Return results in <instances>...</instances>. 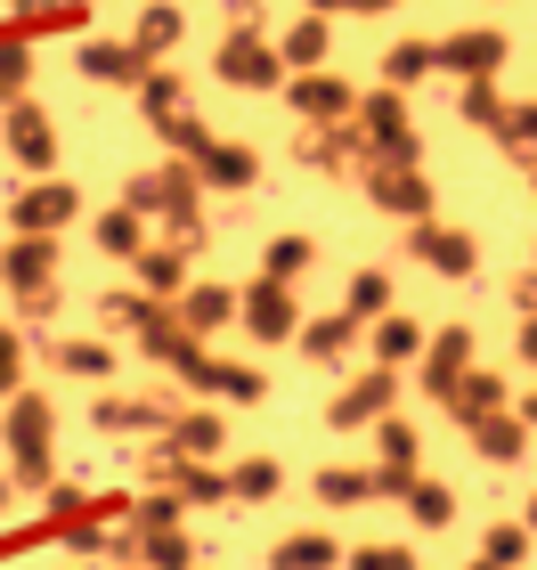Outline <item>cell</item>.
Listing matches in <instances>:
<instances>
[{"instance_id":"1","label":"cell","mask_w":537,"mask_h":570,"mask_svg":"<svg viewBox=\"0 0 537 570\" xmlns=\"http://www.w3.org/2000/svg\"><path fill=\"white\" fill-rule=\"evenodd\" d=\"M122 204H139L147 220H171V237L203 253V171H196V164H163V171H139V179H131V196H122Z\"/></svg>"},{"instance_id":"2","label":"cell","mask_w":537,"mask_h":570,"mask_svg":"<svg viewBox=\"0 0 537 570\" xmlns=\"http://www.w3.org/2000/svg\"><path fill=\"white\" fill-rule=\"evenodd\" d=\"M49 440H58V407H49L41 392H17L9 400V473L24 481V489H49Z\"/></svg>"},{"instance_id":"3","label":"cell","mask_w":537,"mask_h":570,"mask_svg":"<svg viewBox=\"0 0 537 570\" xmlns=\"http://www.w3.org/2000/svg\"><path fill=\"white\" fill-rule=\"evenodd\" d=\"M0 277H9V294L17 309H33V318H49L58 309V237H17L9 253H0Z\"/></svg>"},{"instance_id":"4","label":"cell","mask_w":537,"mask_h":570,"mask_svg":"<svg viewBox=\"0 0 537 570\" xmlns=\"http://www.w3.org/2000/svg\"><path fill=\"white\" fill-rule=\"evenodd\" d=\"M245 334L252 343H294L301 334V302H294V277H252L245 285Z\"/></svg>"},{"instance_id":"5","label":"cell","mask_w":537,"mask_h":570,"mask_svg":"<svg viewBox=\"0 0 537 570\" xmlns=\"http://www.w3.org/2000/svg\"><path fill=\"white\" fill-rule=\"evenodd\" d=\"M82 213V188L73 179H33V188H17V204H9V220H17V237H58V228Z\"/></svg>"},{"instance_id":"6","label":"cell","mask_w":537,"mask_h":570,"mask_svg":"<svg viewBox=\"0 0 537 570\" xmlns=\"http://www.w3.org/2000/svg\"><path fill=\"white\" fill-rule=\"evenodd\" d=\"M391 400H399V375L375 358L367 375H350L342 392H335V407H326V416H335V432H367V424H382V416H391Z\"/></svg>"},{"instance_id":"7","label":"cell","mask_w":537,"mask_h":570,"mask_svg":"<svg viewBox=\"0 0 537 570\" xmlns=\"http://www.w3.org/2000/svg\"><path fill=\"white\" fill-rule=\"evenodd\" d=\"M220 82H237V90H277V82H286V58H277L252 24H228V41H220Z\"/></svg>"},{"instance_id":"8","label":"cell","mask_w":537,"mask_h":570,"mask_svg":"<svg viewBox=\"0 0 537 570\" xmlns=\"http://www.w3.org/2000/svg\"><path fill=\"white\" fill-rule=\"evenodd\" d=\"M90 424H98V432H171V424H179V400H171V392H147V400L98 392V400H90Z\"/></svg>"},{"instance_id":"9","label":"cell","mask_w":537,"mask_h":570,"mask_svg":"<svg viewBox=\"0 0 537 570\" xmlns=\"http://www.w3.org/2000/svg\"><path fill=\"white\" fill-rule=\"evenodd\" d=\"M9 155L24 171H58V122H49L33 98H9Z\"/></svg>"},{"instance_id":"10","label":"cell","mask_w":537,"mask_h":570,"mask_svg":"<svg viewBox=\"0 0 537 570\" xmlns=\"http://www.w3.org/2000/svg\"><path fill=\"white\" fill-rule=\"evenodd\" d=\"M171 309H179V326H188V334H203V343H212L220 326L245 318V294H237V285H188Z\"/></svg>"},{"instance_id":"11","label":"cell","mask_w":537,"mask_h":570,"mask_svg":"<svg viewBox=\"0 0 537 570\" xmlns=\"http://www.w3.org/2000/svg\"><path fill=\"white\" fill-rule=\"evenodd\" d=\"M196 171H203V188H220V196H252V179H261V155L237 147V139H212L196 155Z\"/></svg>"},{"instance_id":"12","label":"cell","mask_w":537,"mask_h":570,"mask_svg":"<svg viewBox=\"0 0 537 570\" xmlns=\"http://www.w3.org/2000/svg\"><path fill=\"white\" fill-rule=\"evenodd\" d=\"M82 73H90V82H122V90H139L147 73H156V58H147L139 41H82Z\"/></svg>"},{"instance_id":"13","label":"cell","mask_w":537,"mask_h":570,"mask_svg":"<svg viewBox=\"0 0 537 570\" xmlns=\"http://www.w3.org/2000/svg\"><path fill=\"white\" fill-rule=\"evenodd\" d=\"M286 107H294L301 122H342L358 98H350V82H335V73H294V82H286Z\"/></svg>"},{"instance_id":"14","label":"cell","mask_w":537,"mask_h":570,"mask_svg":"<svg viewBox=\"0 0 537 570\" xmlns=\"http://www.w3.org/2000/svg\"><path fill=\"white\" fill-rule=\"evenodd\" d=\"M188 383H196V392H212V400H245V407L269 400V375L261 367H245V358H212V351H203V367Z\"/></svg>"},{"instance_id":"15","label":"cell","mask_w":537,"mask_h":570,"mask_svg":"<svg viewBox=\"0 0 537 570\" xmlns=\"http://www.w3.org/2000/svg\"><path fill=\"white\" fill-rule=\"evenodd\" d=\"M407 245H416V262L440 269V277H473V262H480L465 228H431V220H416V237H407Z\"/></svg>"},{"instance_id":"16","label":"cell","mask_w":537,"mask_h":570,"mask_svg":"<svg viewBox=\"0 0 537 570\" xmlns=\"http://www.w3.org/2000/svg\"><path fill=\"white\" fill-rule=\"evenodd\" d=\"M367 196L382 204V213H399V220H424V204H431V188L407 164H367Z\"/></svg>"},{"instance_id":"17","label":"cell","mask_w":537,"mask_h":570,"mask_svg":"<svg viewBox=\"0 0 537 570\" xmlns=\"http://www.w3.org/2000/svg\"><path fill=\"white\" fill-rule=\"evenodd\" d=\"M465 375H473V334H465V326H448L440 343L424 351V392H431V400H448Z\"/></svg>"},{"instance_id":"18","label":"cell","mask_w":537,"mask_h":570,"mask_svg":"<svg viewBox=\"0 0 537 570\" xmlns=\"http://www.w3.org/2000/svg\"><path fill=\"white\" fill-rule=\"evenodd\" d=\"M90 245L107 253V262H139V253H147V213H139V204L98 213V220H90Z\"/></svg>"},{"instance_id":"19","label":"cell","mask_w":537,"mask_h":570,"mask_svg":"<svg viewBox=\"0 0 537 570\" xmlns=\"http://www.w3.org/2000/svg\"><path fill=\"white\" fill-rule=\"evenodd\" d=\"M188 262H196V245H147L139 253V285H147V294H156V302H179V294H188Z\"/></svg>"},{"instance_id":"20","label":"cell","mask_w":537,"mask_h":570,"mask_svg":"<svg viewBox=\"0 0 537 570\" xmlns=\"http://www.w3.org/2000/svg\"><path fill=\"white\" fill-rule=\"evenodd\" d=\"M156 309H163V302L147 294V285H107V294H98V326H107V334H139Z\"/></svg>"},{"instance_id":"21","label":"cell","mask_w":537,"mask_h":570,"mask_svg":"<svg viewBox=\"0 0 537 570\" xmlns=\"http://www.w3.org/2000/svg\"><path fill=\"white\" fill-rule=\"evenodd\" d=\"M335 562H342V547L326 530H294V538L269 547V570H335Z\"/></svg>"},{"instance_id":"22","label":"cell","mask_w":537,"mask_h":570,"mask_svg":"<svg viewBox=\"0 0 537 570\" xmlns=\"http://www.w3.org/2000/svg\"><path fill=\"white\" fill-rule=\"evenodd\" d=\"M163 440H171L179 456H220V449H228V424L212 416V407H179V424H171Z\"/></svg>"},{"instance_id":"23","label":"cell","mask_w":537,"mask_h":570,"mask_svg":"<svg viewBox=\"0 0 537 570\" xmlns=\"http://www.w3.org/2000/svg\"><path fill=\"white\" fill-rule=\"evenodd\" d=\"M358 326H367V318H350V309H335V318H310V326L294 334V343L310 351V358H326V367H335V358H350V343H358Z\"/></svg>"},{"instance_id":"24","label":"cell","mask_w":537,"mask_h":570,"mask_svg":"<svg viewBox=\"0 0 537 570\" xmlns=\"http://www.w3.org/2000/svg\"><path fill=\"white\" fill-rule=\"evenodd\" d=\"M277 58H286V73H318V66H326V17L310 9L301 24H286V41H277Z\"/></svg>"},{"instance_id":"25","label":"cell","mask_w":537,"mask_h":570,"mask_svg":"<svg viewBox=\"0 0 537 570\" xmlns=\"http://www.w3.org/2000/svg\"><path fill=\"white\" fill-rule=\"evenodd\" d=\"M228 489H237V505H269L277 489H286V464L277 456H245L237 473H228Z\"/></svg>"},{"instance_id":"26","label":"cell","mask_w":537,"mask_h":570,"mask_svg":"<svg viewBox=\"0 0 537 570\" xmlns=\"http://www.w3.org/2000/svg\"><path fill=\"white\" fill-rule=\"evenodd\" d=\"M139 107H147V122H156V131H163V122H179V115H188V82H179V73H147V82H139Z\"/></svg>"},{"instance_id":"27","label":"cell","mask_w":537,"mask_h":570,"mask_svg":"<svg viewBox=\"0 0 537 570\" xmlns=\"http://www.w3.org/2000/svg\"><path fill=\"white\" fill-rule=\"evenodd\" d=\"M407 513H416V530H448L456 522V489L448 481H407Z\"/></svg>"},{"instance_id":"28","label":"cell","mask_w":537,"mask_h":570,"mask_svg":"<svg viewBox=\"0 0 537 570\" xmlns=\"http://www.w3.org/2000/svg\"><path fill=\"white\" fill-rule=\"evenodd\" d=\"M318 498L326 505H367V498H382V481H375V464L358 473V464H335V473H318Z\"/></svg>"},{"instance_id":"29","label":"cell","mask_w":537,"mask_h":570,"mask_svg":"<svg viewBox=\"0 0 537 570\" xmlns=\"http://www.w3.org/2000/svg\"><path fill=\"white\" fill-rule=\"evenodd\" d=\"M179 33H188V17H179V9H171V0H156V9H147V17H139V33H131V41H139V49H147V58H156V66H163V49H179Z\"/></svg>"},{"instance_id":"30","label":"cell","mask_w":537,"mask_h":570,"mask_svg":"<svg viewBox=\"0 0 537 570\" xmlns=\"http://www.w3.org/2000/svg\"><path fill=\"white\" fill-rule=\"evenodd\" d=\"M473 449L489 456V464H514V456L529 449V432H521L514 416H480V424H473Z\"/></svg>"},{"instance_id":"31","label":"cell","mask_w":537,"mask_h":570,"mask_svg":"<svg viewBox=\"0 0 537 570\" xmlns=\"http://www.w3.org/2000/svg\"><path fill=\"white\" fill-rule=\"evenodd\" d=\"M49 358H58L66 375H90V383L115 375V343H49Z\"/></svg>"},{"instance_id":"32","label":"cell","mask_w":537,"mask_h":570,"mask_svg":"<svg viewBox=\"0 0 537 570\" xmlns=\"http://www.w3.org/2000/svg\"><path fill=\"white\" fill-rule=\"evenodd\" d=\"M416 449H424L416 424H399V416H382V424H375V456L391 464V473H416Z\"/></svg>"},{"instance_id":"33","label":"cell","mask_w":537,"mask_h":570,"mask_svg":"<svg viewBox=\"0 0 537 570\" xmlns=\"http://www.w3.org/2000/svg\"><path fill=\"white\" fill-rule=\"evenodd\" d=\"M497 400H505V383H497V375H465V383H456V392H448V407H456V416H465V424L497 416Z\"/></svg>"},{"instance_id":"34","label":"cell","mask_w":537,"mask_h":570,"mask_svg":"<svg viewBox=\"0 0 537 570\" xmlns=\"http://www.w3.org/2000/svg\"><path fill=\"white\" fill-rule=\"evenodd\" d=\"M139 562L147 570H196V547H188V530H147Z\"/></svg>"},{"instance_id":"35","label":"cell","mask_w":537,"mask_h":570,"mask_svg":"<svg viewBox=\"0 0 537 570\" xmlns=\"http://www.w3.org/2000/svg\"><path fill=\"white\" fill-rule=\"evenodd\" d=\"M416 351H424V334L382 309V318H375V358H382V367H399V358H416Z\"/></svg>"},{"instance_id":"36","label":"cell","mask_w":537,"mask_h":570,"mask_svg":"<svg viewBox=\"0 0 537 570\" xmlns=\"http://www.w3.org/2000/svg\"><path fill=\"white\" fill-rule=\"evenodd\" d=\"M342 309H350V318H367V326H375L382 309H391V277H382V269H358V277H350V302H342Z\"/></svg>"},{"instance_id":"37","label":"cell","mask_w":537,"mask_h":570,"mask_svg":"<svg viewBox=\"0 0 537 570\" xmlns=\"http://www.w3.org/2000/svg\"><path fill=\"white\" fill-rule=\"evenodd\" d=\"M261 269H269V277H301V269H318V245H310V237H269Z\"/></svg>"},{"instance_id":"38","label":"cell","mask_w":537,"mask_h":570,"mask_svg":"<svg viewBox=\"0 0 537 570\" xmlns=\"http://www.w3.org/2000/svg\"><path fill=\"white\" fill-rule=\"evenodd\" d=\"M24 82H33V49L24 33H0V98H24Z\"/></svg>"},{"instance_id":"39","label":"cell","mask_w":537,"mask_h":570,"mask_svg":"<svg viewBox=\"0 0 537 570\" xmlns=\"http://www.w3.org/2000/svg\"><path fill=\"white\" fill-rule=\"evenodd\" d=\"M179 505H188L179 489H147V498H131V522L139 530H179Z\"/></svg>"},{"instance_id":"40","label":"cell","mask_w":537,"mask_h":570,"mask_svg":"<svg viewBox=\"0 0 537 570\" xmlns=\"http://www.w3.org/2000/svg\"><path fill=\"white\" fill-rule=\"evenodd\" d=\"M497 58V33H456L448 49H440V66H456V73H480Z\"/></svg>"},{"instance_id":"41","label":"cell","mask_w":537,"mask_h":570,"mask_svg":"<svg viewBox=\"0 0 537 570\" xmlns=\"http://www.w3.org/2000/svg\"><path fill=\"white\" fill-rule=\"evenodd\" d=\"M90 0H17V24H82Z\"/></svg>"},{"instance_id":"42","label":"cell","mask_w":537,"mask_h":570,"mask_svg":"<svg viewBox=\"0 0 537 570\" xmlns=\"http://www.w3.org/2000/svg\"><path fill=\"white\" fill-rule=\"evenodd\" d=\"M17 392H24V334L0 326V400H17Z\"/></svg>"},{"instance_id":"43","label":"cell","mask_w":537,"mask_h":570,"mask_svg":"<svg viewBox=\"0 0 537 570\" xmlns=\"http://www.w3.org/2000/svg\"><path fill=\"white\" fill-rule=\"evenodd\" d=\"M529 538H537V530H514V522H497V530H489V547H480V554H489L497 570H514V562L529 554Z\"/></svg>"},{"instance_id":"44","label":"cell","mask_w":537,"mask_h":570,"mask_svg":"<svg viewBox=\"0 0 537 570\" xmlns=\"http://www.w3.org/2000/svg\"><path fill=\"white\" fill-rule=\"evenodd\" d=\"M163 139L179 147V164H196V155H203V147H212V131H203V122H196V107H188V115H179V122H163Z\"/></svg>"},{"instance_id":"45","label":"cell","mask_w":537,"mask_h":570,"mask_svg":"<svg viewBox=\"0 0 537 570\" xmlns=\"http://www.w3.org/2000/svg\"><path fill=\"white\" fill-rule=\"evenodd\" d=\"M342 570H416V554H407V547H350Z\"/></svg>"},{"instance_id":"46","label":"cell","mask_w":537,"mask_h":570,"mask_svg":"<svg viewBox=\"0 0 537 570\" xmlns=\"http://www.w3.org/2000/svg\"><path fill=\"white\" fill-rule=\"evenodd\" d=\"M431 58H440L431 41H399V49H391V82H416V73H424Z\"/></svg>"},{"instance_id":"47","label":"cell","mask_w":537,"mask_h":570,"mask_svg":"<svg viewBox=\"0 0 537 570\" xmlns=\"http://www.w3.org/2000/svg\"><path fill=\"white\" fill-rule=\"evenodd\" d=\"M17 489H24L17 473H0V513H9V505H17Z\"/></svg>"},{"instance_id":"48","label":"cell","mask_w":537,"mask_h":570,"mask_svg":"<svg viewBox=\"0 0 537 570\" xmlns=\"http://www.w3.org/2000/svg\"><path fill=\"white\" fill-rule=\"evenodd\" d=\"M521 351H529V358H537V326H529V334H521Z\"/></svg>"},{"instance_id":"49","label":"cell","mask_w":537,"mask_h":570,"mask_svg":"<svg viewBox=\"0 0 537 570\" xmlns=\"http://www.w3.org/2000/svg\"><path fill=\"white\" fill-rule=\"evenodd\" d=\"M521 131H529V139H537V107H529V122H521Z\"/></svg>"},{"instance_id":"50","label":"cell","mask_w":537,"mask_h":570,"mask_svg":"<svg viewBox=\"0 0 537 570\" xmlns=\"http://www.w3.org/2000/svg\"><path fill=\"white\" fill-rule=\"evenodd\" d=\"M529 530H537V498H529Z\"/></svg>"},{"instance_id":"51","label":"cell","mask_w":537,"mask_h":570,"mask_svg":"<svg viewBox=\"0 0 537 570\" xmlns=\"http://www.w3.org/2000/svg\"><path fill=\"white\" fill-rule=\"evenodd\" d=\"M529 424H537V400H529Z\"/></svg>"}]
</instances>
